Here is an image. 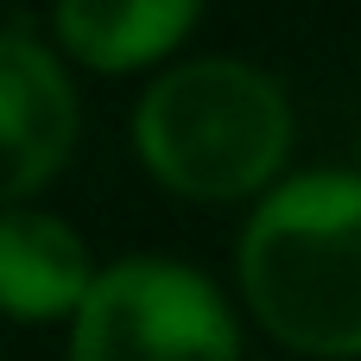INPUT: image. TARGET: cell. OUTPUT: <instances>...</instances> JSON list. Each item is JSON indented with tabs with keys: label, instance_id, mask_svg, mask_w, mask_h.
Returning <instances> with one entry per match:
<instances>
[{
	"label": "cell",
	"instance_id": "cell-7",
	"mask_svg": "<svg viewBox=\"0 0 361 361\" xmlns=\"http://www.w3.org/2000/svg\"><path fill=\"white\" fill-rule=\"evenodd\" d=\"M355 171H361V146H355Z\"/></svg>",
	"mask_w": 361,
	"mask_h": 361
},
{
	"label": "cell",
	"instance_id": "cell-4",
	"mask_svg": "<svg viewBox=\"0 0 361 361\" xmlns=\"http://www.w3.org/2000/svg\"><path fill=\"white\" fill-rule=\"evenodd\" d=\"M82 140V95L51 32L25 19L0 25V209H25L63 178Z\"/></svg>",
	"mask_w": 361,
	"mask_h": 361
},
{
	"label": "cell",
	"instance_id": "cell-2",
	"mask_svg": "<svg viewBox=\"0 0 361 361\" xmlns=\"http://www.w3.org/2000/svg\"><path fill=\"white\" fill-rule=\"evenodd\" d=\"M235 305L292 355L361 361V171L305 165L247 209Z\"/></svg>",
	"mask_w": 361,
	"mask_h": 361
},
{
	"label": "cell",
	"instance_id": "cell-1",
	"mask_svg": "<svg viewBox=\"0 0 361 361\" xmlns=\"http://www.w3.org/2000/svg\"><path fill=\"white\" fill-rule=\"evenodd\" d=\"M140 171L184 203H260L292 171L298 108L267 63L197 51L146 76L127 108Z\"/></svg>",
	"mask_w": 361,
	"mask_h": 361
},
{
	"label": "cell",
	"instance_id": "cell-5",
	"mask_svg": "<svg viewBox=\"0 0 361 361\" xmlns=\"http://www.w3.org/2000/svg\"><path fill=\"white\" fill-rule=\"evenodd\" d=\"M102 267L95 247L82 241V228L44 203L25 209H0V317L25 324V330H51V324H76V311L89 305Z\"/></svg>",
	"mask_w": 361,
	"mask_h": 361
},
{
	"label": "cell",
	"instance_id": "cell-6",
	"mask_svg": "<svg viewBox=\"0 0 361 361\" xmlns=\"http://www.w3.org/2000/svg\"><path fill=\"white\" fill-rule=\"evenodd\" d=\"M197 25H203L197 0H63L44 13L51 44L95 76H133V70L159 76L165 63H178Z\"/></svg>",
	"mask_w": 361,
	"mask_h": 361
},
{
	"label": "cell",
	"instance_id": "cell-3",
	"mask_svg": "<svg viewBox=\"0 0 361 361\" xmlns=\"http://www.w3.org/2000/svg\"><path fill=\"white\" fill-rule=\"evenodd\" d=\"M63 361H241V305L178 254L102 260Z\"/></svg>",
	"mask_w": 361,
	"mask_h": 361
}]
</instances>
